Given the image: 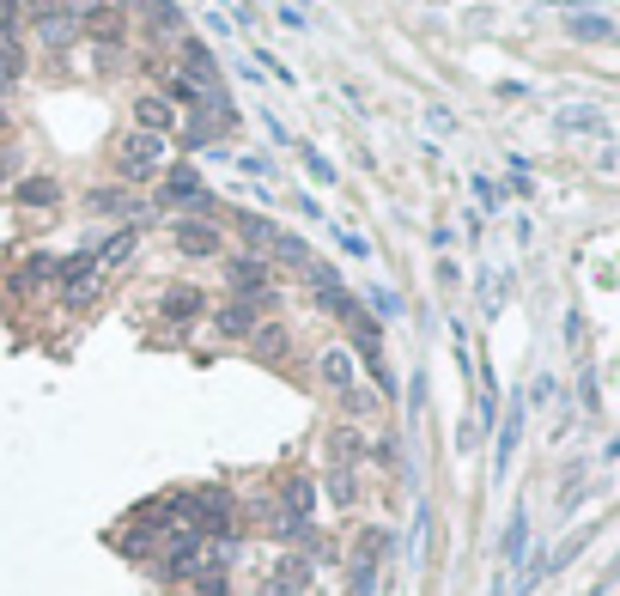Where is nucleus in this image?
Returning <instances> with one entry per match:
<instances>
[{
    "label": "nucleus",
    "mask_w": 620,
    "mask_h": 596,
    "mask_svg": "<svg viewBox=\"0 0 620 596\" xmlns=\"http://www.w3.org/2000/svg\"><path fill=\"white\" fill-rule=\"evenodd\" d=\"M560 128H572V134H608V116L602 110H560Z\"/></svg>",
    "instance_id": "nucleus-27"
},
{
    "label": "nucleus",
    "mask_w": 620,
    "mask_h": 596,
    "mask_svg": "<svg viewBox=\"0 0 620 596\" xmlns=\"http://www.w3.org/2000/svg\"><path fill=\"white\" fill-rule=\"evenodd\" d=\"M140 19H146V37H177L183 43V13L171 7V0H146Z\"/></svg>",
    "instance_id": "nucleus-18"
},
{
    "label": "nucleus",
    "mask_w": 620,
    "mask_h": 596,
    "mask_svg": "<svg viewBox=\"0 0 620 596\" xmlns=\"http://www.w3.org/2000/svg\"><path fill=\"white\" fill-rule=\"evenodd\" d=\"M86 213H110V219H122V226H146L134 189H86Z\"/></svg>",
    "instance_id": "nucleus-16"
},
{
    "label": "nucleus",
    "mask_w": 620,
    "mask_h": 596,
    "mask_svg": "<svg viewBox=\"0 0 620 596\" xmlns=\"http://www.w3.org/2000/svg\"><path fill=\"white\" fill-rule=\"evenodd\" d=\"M365 305H371V311H383V317H396V311H402V298H396L390 286H371V298H365Z\"/></svg>",
    "instance_id": "nucleus-28"
},
{
    "label": "nucleus",
    "mask_w": 620,
    "mask_h": 596,
    "mask_svg": "<svg viewBox=\"0 0 620 596\" xmlns=\"http://www.w3.org/2000/svg\"><path fill=\"white\" fill-rule=\"evenodd\" d=\"M225 286H231V298L268 305V292H274V268H268L262 256H231V262H225Z\"/></svg>",
    "instance_id": "nucleus-5"
},
{
    "label": "nucleus",
    "mask_w": 620,
    "mask_h": 596,
    "mask_svg": "<svg viewBox=\"0 0 620 596\" xmlns=\"http://www.w3.org/2000/svg\"><path fill=\"white\" fill-rule=\"evenodd\" d=\"M165 207H195V213H213V195H207V177L195 171V165H177V171H165V195H159Z\"/></svg>",
    "instance_id": "nucleus-8"
},
{
    "label": "nucleus",
    "mask_w": 620,
    "mask_h": 596,
    "mask_svg": "<svg viewBox=\"0 0 620 596\" xmlns=\"http://www.w3.org/2000/svg\"><path fill=\"white\" fill-rule=\"evenodd\" d=\"M171 530H159V524H146V517H128V524L110 536L116 542V554L122 560H159V542H165Z\"/></svg>",
    "instance_id": "nucleus-10"
},
{
    "label": "nucleus",
    "mask_w": 620,
    "mask_h": 596,
    "mask_svg": "<svg viewBox=\"0 0 620 596\" xmlns=\"http://www.w3.org/2000/svg\"><path fill=\"white\" fill-rule=\"evenodd\" d=\"M201 560H207V542H201L195 530H171V536L159 542L152 572H159V584H189V578L201 572Z\"/></svg>",
    "instance_id": "nucleus-3"
},
{
    "label": "nucleus",
    "mask_w": 620,
    "mask_h": 596,
    "mask_svg": "<svg viewBox=\"0 0 620 596\" xmlns=\"http://www.w3.org/2000/svg\"><path fill=\"white\" fill-rule=\"evenodd\" d=\"M250 347H256L262 359H280V353L292 347V335H286V323H268V317H262V329L250 335Z\"/></svg>",
    "instance_id": "nucleus-23"
},
{
    "label": "nucleus",
    "mask_w": 620,
    "mask_h": 596,
    "mask_svg": "<svg viewBox=\"0 0 620 596\" xmlns=\"http://www.w3.org/2000/svg\"><path fill=\"white\" fill-rule=\"evenodd\" d=\"M383 548H390V536H383V530H365V536H359L353 566H347V596H371V590H377V560H383Z\"/></svg>",
    "instance_id": "nucleus-6"
},
{
    "label": "nucleus",
    "mask_w": 620,
    "mask_h": 596,
    "mask_svg": "<svg viewBox=\"0 0 620 596\" xmlns=\"http://www.w3.org/2000/svg\"><path fill=\"white\" fill-rule=\"evenodd\" d=\"M238 238H244L250 250H274V238H280V232L268 226L262 213H238Z\"/></svg>",
    "instance_id": "nucleus-24"
},
{
    "label": "nucleus",
    "mask_w": 620,
    "mask_h": 596,
    "mask_svg": "<svg viewBox=\"0 0 620 596\" xmlns=\"http://www.w3.org/2000/svg\"><path fill=\"white\" fill-rule=\"evenodd\" d=\"M268 256H274V262H292V268H310V262H317V256H310V250H304V238H292V232H280Z\"/></svg>",
    "instance_id": "nucleus-26"
},
{
    "label": "nucleus",
    "mask_w": 620,
    "mask_h": 596,
    "mask_svg": "<svg viewBox=\"0 0 620 596\" xmlns=\"http://www.w3.org/2000/svg\"><path fill=\"white\" fill-rule=\"evenodd\" d=\"M134 128H140V134H165V140H171V128H183V116L171 110V98L140 92V98H134Z\"/></svg>",
    "instance_id": "nucleus-13"
},
{
    "label": "nucleus",
    "mask_w": 620,
    "mask_h": 596,
    "mask_svg": "<svg viewBox=\"0 0 620 596\" xmlns=\"http://www.w3.org/2000/svg\"><path fill=\"white\" fill-rule=\"evenodd\" d=\"M304 590H310V560L304 554H280L268 566V578H262L256 596H304Z\"/></svg>",
    "instance_id": "nucleus-11"
},
{
    "label": "nucleus",
    "mask_w": 620,
    "mask_h": 596,
    "mask_svg": "<svg viewBox=\"0 0 620 596\" xmlns=\"http://www.w3.org/2000/svg\"><path fill=\"white\" fill-rule=\"evenodd\" d=\"M0 128H7V104H0Z\"/></svg>",
    "instance_id": "nucleus-36"
},
{
    "label": "nucleus",
    "mask_w": 620,
    "mask_h": 596,
    "mask_svg": "<svg viewBox=\"0 0 620 596\" xmlns=\"http://www.w3.org/2000/svg\"><path fill=\"white\" fill-rule=\"evenodd\" d=\"M171 238H177V250H183V256H195V262H207V256H219V250H225V238H219L213 219H177Z\"/></svg>",
    "instance_id": "nucleus-12"
},
{
    "label": "nucleus",
    "mask_w": 620,
    "mask_h": 596,
    "mask_svg": "<svg viewBox=\"0 0 620 596\" xmlns=\"http://www.w3.org/2000/svg\"><path fill=\"white\" fill-rule=\"evenodd\" d=\"M19 201H25V207H55V201H61V183H55L49 171H43V177H25V183H19Z\"/></svg>",
    "instance_id": "nucleus-22"
},
{
    "label": "nucleus",
    "mask_w": 620,
    "mask_h": 596,
    "mask_svg": "<svg viewBox=\"0 0 620 596\" xmlns=\"http://www.w3.org/2000/svg\"><path fill=\"white\" fill-rule=\"evenodd\" d=\"M566 31H572L578 43H608V37H614V25H608L602 13H578V19H572Z\"/></svg>",
    "instance_id": "nucleus-25"
},
{
    "label": "nucleus",
    "mask_w": 620,
    "mask_h": 596,
    "mask_svg": "<svg viewBox=\"0 0 620 596\" xmlns=\"http://www.w3.org/2000/svg\"><path fill=\"white\" fill-rule=\"evenodd\" d=\"M505 554H511V560L523 554V517H517V524H511V536H505Z\"/></svg>",
    "instance_id": "nucleus-33"
},
{
    "label": "nucleus",
    "mask_w": 620,
    "mask_h": 596,
    "mask_svg": "<svg viewBox=\"0 0 620 596\" xmlns=\"http://www.w3.org/2000/svg\"><path fill=\"white\" fill-rule=\"evenodd\" d=\"M475 195H481V207H499V189H493L487 177H475Z\"/></svg>",
    "instance_id": "nucleus-34"
},
{
    "label": "nucleus",
    "mask_w": 620,
    "mask_h": 596,
    "mask_svg": "<svg viewBox=\"0 0 620 596\" xmlns=\"http://www.w3.org/2000/svg\"><path fill=\"white\" fill-rule=\"evenodd\" d=\"M359 457H365V438H359L353 426H335V432H329V463H353V469H359Z\"/></svg>",
    "instance_id": "nucleus-21"
},
{
    "label": "nucleus",
    "mask_w": 620,
    "mask_h": 596,
    "mask_svg": "<svg viewBox=\"0 0 620 596\" xmlns=\"http://www.w3.org/2000/svg\"><path fill=\"white\" fill-rule=\"evenodd\" d=\"M280 25H286V31H304V13H298V7H286V0H280Z\"/></svg>",
    "instance_id": "nucleus-32"
},
{
    "label": "nucleus",
    "mask_w": 620,
    "mask_h": 596,
    "mask_svg": "<svg viewBox=\"0 0 620 596\" xmlns=\"http://www.w3.org/2000/svg\"><path fill=\"white\" fill-rule=\"evenodd\" d=\"M256 61H262V67H268V73H274V80H286V86H292V67H286V61H274V55H268V49H256Z\"/></svg>",
    "instance_id": "nucleus-30"
},
{
    "label": "nucleus",
    "mask_w": 620,
    "mask_h": 596,
    "mask_svg": "<svg viewBox=\"0 0 620 596\" xmlns=\"http://www.w3.org/2000/svg\"><path fill=\"white\" fill-rule=\"evenodd\" d=\"M335 244H341V250H347V256H371V244H365V238H359V232H335Z\"/></svg>",
    "instance_id": "nucleus-29"
},
{
    "label": "nucleus",
    "mask_w": 620,
    "mask_h": 596,
    "mask_svg": "<svg viewBox=\"0 0 620 596\" xmlns=\"http://www.w3.org/2000/svg\"><path fill=\"white\" fill-rule=\"evenodd\" d=\"M207 323H213L219 341H250L262 329V305H250V298H225L219 311H207Z\"/></svg>",
    "instance_id": "nucleus-7"
},
{
    "label": "nucleus",
    "mask_w": 620,
    "mask_h": 596,
    "mask_svg": "<svg viewBox=\"0 0 620 596\" xmlns=\"http://www.w3.org/2000/svg\"><path fill=\"white\" fill-rule=\"evenodd\" d=\"M31 31H37V43H43L49 55H67L73 43H80V19H73V13L61 7V0H55V7H43V13L31 19Z\"/></svg>",
    "instance_id": "nucleus-9"
},
{
    "label": "nucleus",
    "mask_w": 620,
    "mask_h": 596,
    "mask_svg": "<svg viewBox=\"0 0 620 596\" xmlns=\"http://www.w3.org/2000/svg\"><path fill=\"white\" fill-rule=\"evenodd\" d=\"M317 378H323L335 396H353V390H359V365H353L347 347H323V353H317Z\"/></svg>",
    "instance_id": "nucleus-14"
},
{
    "label": "nucleus",
    "mask_w": 620,
    "mask_h": 596,
    "mask_svg": "<svg viewBox=\"0 0 620 596\" xmlns=\"http://www.w3.org/2000/svg\"><path fill=\"white\" fill-rule=\"evenodd\" d=\"M292 146H298V159H304L310 183H323V189H335V183H341V171H335V159L323 153V146H304V140H292Z\"/></svg>",
    "instance_id": "nucleus-20"
},
{
    "label": "nucleus",
    "mask_w": 620,
    "mask_h": 596,
    "mask_svg": "<svg viewBox=\"0 0 620 596\" xmlns=\"http://www.w3.org/2000/svg\"><path fill=\"white\" fill-rule=\"evenodd\" d=\"M177 55H183V73H189V80H195L201 92H219V80H225V73H219L213 49H207L201 37H183V43H177Z\"/></svg>",
    "instance_id": "nucleus-15"
},
{
    "label": "nucleus",
    "mask_w": 620,
    "mask_h": 596,
    "mask_svg": "<svg viewBox=\"0 0 620 596\" xmlns=\"http://www.w3.org/2000/svg\"><path fill=\"white\" fill-rule=\"evenodd\" d=\"M7 7H13V0H0V13H7Z\"/></svg>",
    "instance_id": "nucleus-39"
},
{
    "label": "nucleus",
    "mask_w": 620,
    "mask_h": 596,
    "mask_svg": "<svg viewBox=\"0 0 620 596\" xmlns=\"http://www.w3.org/2000/svg\"><path fill=\"white\" fill-rule=\"evenodd\" d=\"M165 159H171V140H165V134H140V128H128V134L116 140V153H110V165H116L122 189L152 183V177L165 171Z\"/></svg>",
    "instance_id": "nucleus-1"
},
{
    "label": "nucleus",
    "mask_w": 620,
    "mask_h": 596,
    "mask_svg": "<svg viewBox=\"0 0 620 596\" xmlns=\"http://www.w3.org/2000/svg\"><path fill=\"white\" fill-rule=\"evenodd\" d=\"M207 292L195 286V280H177V286H165L159 292V323H165V335L171 341H183V335H195L201 323H207Z\"/></svg>",
    "instance_id": "nucleus-2"
},
{
    "label": "nucleus",
    "mask_w": 620,
    "mask_h": 596,
    "mask_svg": "<svg viewBox=\"0 0 620 596\" xmlns=\"http://www.w3.org/2000/svg\"><path fill=\"white\" fill-rule=\"evenodd\" d=\"M238 171H250V177H274V171H268V159H256V153H244V159H238Z\"/></svg>",
    "instance_id": "nucleus-31"
},
{
    "label": "nucleus",
    "mask_w": 620,
    "mask_h": 596,
    "mask_svg": "<svg viewBox=\"0 0 620 596\" xmlns=\"http://www.w3.org/2000/svg\"><path fill=\"white\" fill-rule=\"evenodd\" d=\"M98 280H104V268H98V256H92V250L55 262V286H61V298H67V311H86L92 298H98Z\"/></svg>",
    "instance_id": "nucleus-4"
},
{
    "label": "nucleus",
    "mask_w": 620,
    "mask_h": 596,
    "mask_svg": "<svg viewBox=\"0 0 620 596\" xmlns=\"http://www.w3.org/2000/svg\"><path fill=\"white\" fill-rule=\"evenodd\" d=\"M134 250H140V226H122V232L104 238V250H92V256H98V268H122Z\"/></svg>",
    "instance_id": "nucleus-19"
},
{
    "label": "nucleus",
    "mask_w": 620,
    "mask_h": 596,
    "mask_svg": "<svg viewBox=\"0 0 620 596\" xmlns=\"http://www.w3.org/2000/svg\"><path fill=\"white\" fill-rule=\"evenodd\" d=\"M0 189H7V165H0Z\"/></svg>",
    "instance_id": "nucleus-37"
},
{
    "label": "nucleus",
    "mask_w": 620,
    "mask_h": 596,
    "mask_svg": "<svg viewBox=\"0 0 620 596\" xmlns=\"http://www.w3.org/2000/svg\"><path fill=\"white\" fill-rule=\"evenodd\" d=\"M116 7H146V0H116Z\"/></svg>",
    "instance_id": "nucleus-35"
},
{
    "label": "nucleus",
    "mask_w": 620,
    "mask_h": 596,
    "mask_svg": "<svg viewBox=\"0 0 620 596\" xmlns=\"http://www.w3.org/2000/svg\"><path fill=\"white\" fill-rule=\"evenodd\" d=\"M219 7H238V0H219Z\"/></svg>",
    "instance_id": "nucleus-38"
},
{
    "label": "nucleus",
    "mask_w": 620,
    "mask_h": 596,
    "mask_svg": "<svg viewBox=\"0 0 620 596\" xmlns=\"http://www.w3.org/2000/svg\"><path fill=\"white\" fill-rule=\"evenodd\" d=\"M323 493L335 499V511H353V505H359V469H353V463H329Z\"/></svg>",
    "instance_id": "nucleus-17"
}]
</instances>
